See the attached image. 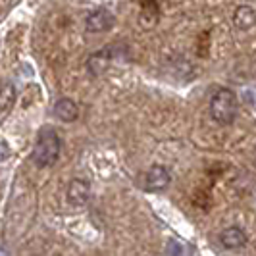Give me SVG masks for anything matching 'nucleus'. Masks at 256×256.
<instances>
[{
    "mask_svg": "<svg viewBox=\"0 0 256 256\" xmlns=\"http://www.w3.org/2000/svg\"><path fill=\"white\" fill-rule=\"evenodd\" d=\"M54 114L62 122H76L79 116V108L72 98H60L54 104Z\"/></svg>",
    "mask_w": 256,
    "mask_h": 256,
    "instance_id": "9",
    "label": "nucleus"
},
{
    "mask_svg": "<svg viewBox=\"0 0 256 256\" xmlns=\"http://www.w3.org/2000/svg\"><path fill=\"white\" fill-rule=\"evenodd\" d=\"M108 66H110V54L106 50H100V52H94V54H90L89 56V62H87V68H89V72L92 76H102L104 72L108 70Z\"/></svg>",
    "mask_w": 256,
    "mask_h": 256,
    "instance_id": "10",
    "label": "nucleus"
},
{
    "mask_svg": "<svg viewBox=\"0 0 256 256\" xmlns=\"http://www.w3.org/2000/svg\"><path fill=\"white\" fill-rule=\"evenodd\" d=\"M220 243L224 244L226 248H241L246 244V235L241 228H226V230L220 233Z\"/></svg>",
    "mask_w": 256,
    "mask_h": 256,
    "instance_id": "6",
    "label": "nucleus"
},
{
    "mask_svg": "<svg viewBox=\"0 0 256 256\" xmlns=\"http://www.w3.org/2000/svg\"><path fill=\"white\" fill-rule=\"evenodd\" d=\"M85 27H87L89 33H104V31L114 27V16L104 8H98V10H94L87 16Z\"/></svg>",
    "mask_w": 256,
    "mask_h": 256,
    "instance_id": "3",
    "label": "nucleus"
},
{
    "mask_svg": "<svg viewBox=\"0 0 256 256\" xmlns=\"http://www.w3.org/2000/svg\"><path fill=\"white\" fill-rule=\"evenodd\" d=\"M210 116L220 126H230L237 116V96L231 89H220L210 100Z\"/></svg>",
    "mask_w": 256,
    "mask_h": 256,
    "instance_id": "2",
    "label": "nucleus"
},
{
    "mask_svg": "<svg viewBox=\"0 0 256 256\" xmlns=\"http://www.w3.org/2000/svg\"><path fill=\"white\" fill-rule=\"evenodd\" d=\"M66 196H68V200H70L72 206H85L90 196V189H89V185H87V181L74 180L68 185Z\"/></svg>",
    "mask_w": 256,
    "mask_h": 256,
    "instance_id": "5",
    "label": "nucleus"
},
{
    "mask_svg": "<svg viewBox=\"0 0 256 256\" xmlns=\"http://www.w3.org/2000/svg\"><path fill=\"white\" fill-rule=\"evenodd\" d=\"M160 20V8L156 2H142L139 12V26L142 29H152Z\"/></svg>",
    "mask_w": 256,
    "mask_h": 256,
    "instance_id": "8",
    "label": "nucleus"
},
{
    "mask_svg": "<svg viewBox=\"0 0 256 256\" xmlns=\"http://www.w3.org/2000/svg\"><path fill=\"white\" fill-rule=\"evenodd\" d=\"M60 146H62V142H60L58 133L54 129H42L38 133L35 146H33L31 158L38 168H50L56 164V160L60 156Z\"/></svg>",
    "mask_w": 256,
    "mask_h": 256,
    "instance_id": "1",
    "label": "nucleus"
},
{
    "mask_svg": "<svg viewBox=\"0 0 256 256\" xmlns=\"http://www.w3.org/2000/svg\"><path fill=\"white\" fill-rule=\"evenodd\" d=\"M10 154H12L10 152V146H8L4 141H0V164H2L4 160H8V158H10Z\"/></svg>",
    "mask_w": 256,
    "mask_h": 256,
    "instance_id": "12",
    "label": "nucleus"
},
{
    "mask_svg": "<svg viewBox=\"0 0 256 256\" xmlns=\"http://www.w3.org/2000/svg\"><path fill=\"white\" fill-rule=\"evenodd\" d=\"M233 24L237 29H241V31H246V29H250V27L256 26V10L254 8H250V6H237L235 8V12H233Z\"/></svg>",
    "mask_w": 256,
    "mask_h": 256,
    "instance_id": "7",
    "label": "nucleus"
},
{
    "mask_svg": "<svg viewBox=\"0 0 256 256\" xmlns=\"http://www.w3.org/2000/svg\"><path fill=\"white\" fill-rule=\"evenodd\" d=\"M16 85L10 81H2L0 83V110H10L16 102Z\"/></svg>",
    "mask_w": 256,
    "mask_h": 256,
    "instance_id": "11",
    "label": "nucleus"
},
{
    "mask_svg": "<svg viewBox=\"0 0 256 256\" xmlns=\"http://www.w3.org/2000/svg\"><path fill=\"white\" fill-rule=\"evenodd\" d=\"M172 181V176L164 166H152L148 168L146 176H144V185L150 191H164Z\"/></svg>",
    "mask_w": 256,
    "mask_h": 256,
    "instance_id": "4",
    "label": "nucleus"
}]
</instances>
